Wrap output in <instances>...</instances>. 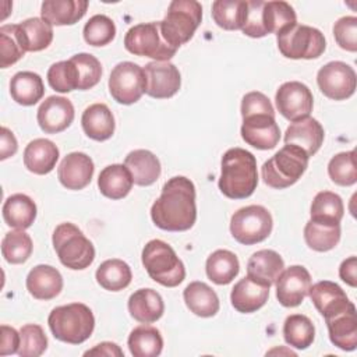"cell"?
<instances>
[{
    "mask_svg": "<svg viewBox=\"0 0 357 357\" xmlns=\"http://www.w3.org/2000/svg\"><path fill=\"white\" fill-rule=\"evenodd\" d=\"M262 0H250L247 1V13L241 31L251 38H262L266 35L262 25Z\"/></svg>",
    "mask_w": 357,
    "mask_h": 357,
    "instance_id": "816d5d0a",
    "label": "cell"
},
{
    "mask_svg": "<svg viewBox=\"0 0 357 357\" xmlns=\"http://www.w3.org/2000/svg\"><path fill=\"white\" fill-rule=\"evenodd\" d=\"M84 132L95 141H106L114 132V117L105 103L88 106L81 117Z\"/></svg>",
    "mask_w": 357,
    "mask_h": 357,
    "instance_id": "83f0119b",
    "label": "cell"
},
{
    "mask_svg": "<svg viewBox=\"0 0 357 357\" xmlns=\"http://www.w3.org/2000/svg\"><path fill=\"white\" fill-rule=\"evenodd\" d=\"M275 102L279 113L290 121L310 117L314 106V98L310 88L298 81L282 84L276 91Z\"/></svg>",
    "mask_w": 357,
    "mask_h": 357,
    "instance_id": "5bb4252c",
    "label": "cell"
},
{
    "mask_svg": "<svg viewBox=\"0 0 357 357\" xmlns=\"http://www.w3.org/2000/svg\"><path fill=\"white\" fill-rule=\"evenodd\" d=\"M93 170V162L86 153L71 152L63 158L57 177L67 190H82L91 183Z\"/></svg>",
    "mask_w": 357,
    "mask_h": 357,
    "instance_id": "d6986e66",
    "label": "cell"
},
{
    "mask_svg": "<svg viewBox=\"0 0 357 357\" xmlns=\"http://www.w3.org/2000/svg\"><path fill=\"white\" fill-rule=\"evenodd\" d=\"M185 305L198 317L209 318L219 311V297L204 282H191L183 291Z\"/></svg>",
    "mask_w": 357,
    "mask_h": 357,
    "instance_id": "4dcf8cb0",
    "label": "cell"
},
{
    "mask_svg": "<svg viewBox=\"0 0 357 357\" xmlns=\"http://www.w3.org/2000/svg\"><path fill=\"white\" fill-rule=\"evenodd\" d=\"M17 35L25 52H40L53 40V26L43 18H28L17 24Z\"/></svg>",
    "mask_w": 357,
    "mask_h": 357,
    "instance_id": "f546056e",
    "label": "cell"
},
{
    "mask_svg": "<svg viewBox=\"0 0 357 357\" xmlns=\"http://www.w3.org/2000/svg\"><path fill=\"white\" fill-rule=\"evenodd\" d=\"M128 349L134 357H156L163 349L162 335L153 326L139 325L128 336Z\"/></svg>",
    "mask_w": 357,
    "mask_h": 357,
    "instance_id": "e575fe53",
    "label": "cell"
},
{
    "mask_svg": "<svg viewBox=\"0 0 357 357\" xmlns=\"http://www.w3.org/2000/svg\"><path fill=\"white\" fill-rule=\"evenodd\" d=\"M311 220L322 223H340L344 206L342 198L331 191H321L311 204Z\"/></svg>",
    "mask_w": 357,
    "mask_h": 357,
    "instance_id": "b9f144b4",
    "label": "cell"
},
{
    "mask_svg": "<svg viewBox=\"0 0 357 357\" xmlns=\"http://www.w3.org/2000/svg\"><path fill=\"white\" fill-rule=\"evenodd\" d=\"M219 190L230 199H244L252 195L258 185L255 156L243 148H230L220 162Z\"/></svg>",
    "mask_w": 357,
    "mask_h": 357,
    "instance_id": "3957f363",
    "label": "cell"
},
{
    "mask_svg": "<svg viewBox=\"0 0 357 357\" xmlns=\"http://www.w3.org/2000/svg\"><path fill=\"white\" fill-rule=\"evenodd\" d=\"M32 240L24 230H11L6 233L1 241V254L8 264H22L32 254Z\"/></svg>",
    "mask_w": 357,
    "mask_h": 357,
    "instance_id": "7bdbcfd3",
    "label": "cell"
},
{
    "mask_svg": "<svg viewBox=\"0 0 357 357\" xmlns=\"http://www.w3.org/2000/svg\"><path fill=\"white\" fill-rule=\"evenodd\" d=\"M247 13L244 0H216L212 3V18L226 31L241 29Z\"/></svg>",
    "mask_w": 357,
    "mask_h": 357,
    "instance_id": "ab89813d",
    "label": "cell"
},
{
    "mask_svg": "<svg viewBox=\"0 0 357 357\" xmlns=\"http://www.w3.org/2000/svg\"><path fill=\"white\" fill-rule=\"evenodd\" d=\"M283 337L290 347L304 350L312 344L315 328L308 317L293 314L289 315L283 324Z\"/></svg>",
    "mask_w": 357,
    "mask_h": 357,
    "instance_id": "f35d334b",
    "label": "cell"
},
{
    "mask_svg": "<svg viewBox=\"0 0 357 357\" xmlns=\"http://www.w3.org/2000/svg\"><path fill=\"white\" fill-rule=\"evenodd\" d=\"M116 36V25L105 14H96L89 18L84 26V39L91 46L109 45Z\"/></svg>",
    "mask_w": 357,
    "mask_h": 357,
    "instance_id": "bcb514c9",
    "label": "cell"
},
{
    "mask_svg": "<svg viewBox=\"0 0 357 357\" xmlns=\"http://www.w3.org/2000/svg\"><path fill=\"white\" fill-rule=\"evenodd\" d=\"M46 347H47V337L42 326L36 324H28L20 329L18 356L38 357L45 353Z\"/></svg>",
    "mask_w": 357,
    "mask_h": 357,
    "instance_id": "c3c4849f",
    "label": "cell"
},
{
    "mask_svg": "<svg viewBox=\"0 0 357 357\" xmlns=\"http://www.w3.org/2000/svg\"><path fill=\"white\" fill-rule=\"evenodd\" d=\"M47 82L54 91L60 93L78 89L79 75L71 59L52 64L47 70Z\"/></svg>",
    "mask_w": 357,
    "mask_h": 357,
    "instance_id": "f6af8a7d",
    "label": "cell"
},
{
    "mask_svg": "<svg viewBox=\"0 0 357 357\" xmlns=\"http://www.w3.org/2000/svg\"><path fill=\"white\" fill-rule=\"evenodd\" d=\"M356 73L343 61H329L319 68L317 84L321 92L333 100H344L356 91Z\"/></svg>",
    "mask_w": 357,
    "mask_h": 357,
    "instance_id": "4fadbf2b",
    "label": "cell"
},
{
    "mask_svg": "<svg viewBox=\"0 0 357 357\" xmlns=\"http://www.w3.org/2000/svg\"><path fill=\"white\" fill-rule=\"evenodd\" d=\"M128 312L141 324H152L163 315L165 303L153 289H139L128 298Z\"/></svg>",
    "mask_w": 357,
    "mask_h": 357,
    "instance_id": "484cf974",
    "label": "cell"
},
{
    "mask_svg": "<svg viewBox=\"0 0 357 357\" xmlns=\"http://www.w3.org/2000/svg\"><path fill=\"white\" fill-rule=\"evenodd\" d=\"M339 276L349 286L351 287L357 286V258L356 257H349L340 264Z\"/></svg>",
    "mask_w": 357,
    "mask_h": 357,
    "instance_id": "db71d44e",
    "label": "cell"
},
{
    "mask_svg": "<svg viewBox=\"0 0 357 357\" xmlns=\"http://www.w3.org/2000/svg\"><path fill=\"white\" fill-rule=\"evenodd\" d=\"M269 289L268 286H264L261 283H257L251 278L245 276L240 279L230 293V301L231 305L243 314L255 312L261 307L265 305L269 297Z\"/></svg>",
    "mask_w": 357,
    "mask_h": 357,
    "instance_id": "44dd1931",
    "label": "cell"
},
{
    "mask_svg": "<svg viewBox=\"0 0 357 357\" xmlns=\"http://www.w3.org/2000/svg\"><path fill=\"white\" fill-rule=\"evenodd\" d=\"M151 218L162 230L185 231L191 229L197 220L194 183L184 176L169 178L151 208Z\"/></svg>",
    "mask_w": 357,
    "mask_h": 357,
    "instance_id": "6da1fadb",
    "label": "cell"
},
{
    "mask_svg": "<svg viewBox=\"0 0 357 357\" xmlns=\"http://www.w3.org/2000/svg\"><path fill=\"white\" fill-rule=\"evenodd\" d=\"M109 92L121 105H132L145 93L144 68L131 61L116 64L109 77Z\"/></svg>",
    "mask_w": 357,
    "mask_h": 357,
    "instance_id": "7c38bea8",
    "label": "cell"
},
{
    "mask_svg": "<svg viewBox=\"0 0 357 357\" xmlns=\"http://www.w3.org/2000/svg\"><path fill=\"white\" fill-rule=\"evenodd\" d=\"M84 356H106V357H123V350L112 342H102L96 344L93 349L86 350Z\"/></svg>",
    "mask_w": 357,
    "mask_h": 357,
    "instance_id": "9f6ffc18",
    "label": "cell"
},
{
    "mask_svg": "<svg viewBox=\"0 0 357 357\" xmlns=\"http://www.w3.org/2000/svg\"><path fill=\"white\" fill-rule=\"evenodd\" d=\"M63 289L61 273L50 265H36L26 276V290L38 300H52Z\"/></svg>",
    "mask_w": 357,
    "mask_h": 357,
    "instance_id": "603a6c76",
    "label": "cell"
},
{
    "mask_svg": "<svg viewBox=\"0 0 357 357\" xmlns=\"http://www.w3.org/2000/svg\"><path fill=\"white\" fill-rule=\"evenodd\" d=\"M328 174L337 185L349 187L357 181L356 151L340 152L335 155L328 163Z\"/></svg>",
    "mask_w": 357,
    "mask_h": 357,
    "instance_id": "ee69618b",
    "label": "cell"
},
{
    "mask_svg": "<svg viewBox=\"0 0 357 357\" xmlns=\"http://www.w3.org/2000/svg\"><path fill=\"white\" fill-rule=\"evenodd\" d=\"M25 53L26 52L24 50L17 35V24L3 25L0 28V67H10Z\"/></svg>",
    "mask_w": 357,
    "mask_h": 357,
    "instance_id": "7dc6e473",
    "label": "cell"
},
{
    "mask_svg": "<svg viewBox=\"0 0 357 357\" xmlns=\"http://www.w3.org/2000/svg\"><path fill=\"white\" fill-rule=\"evenodd\" d=\"M325 318L331 342L344 351H351L357 346V312L353 303Z\"/></svg>",
    "mask_w": 357,
    "mask_h": 357,
    "instance_id": "e0dca14e",
    "label": "cell"
},
{
    "mask_svg": "<svg viewBox=\"0 0 357 357\" xmlns=\"http://www.w3.org/2000/svg\"><path fill=\"white\" fill-rule=\"evenodd\" d=\"M145 93L156 99L174 96L181 85L178 68L170 61H151L144 67Z\"/></svg>",
    "mask_w": 357,
    "mask_h": 357,
    "instance_id": "9a60e30c",
    "label": "cell"
},
{
    "mask_svg": "<svg viewBox=\"0 0 357 357\" xmlns=\"http://www.w3.org/2000/svg\"><path fill=\"white\" fill-rule=\"evenodd\" d=\"M20 347V332H17L14 328L1 325V342H0V354H14L18 353Z\"/></svg>",
    "mask_w": 357,
    "mask_h": 357,
    "instance_id": "f5cc1de1",
    "label": "cell"
},
{
    "mask_svg": "<svg viewBox=\"0 0 357 357\" xmlns=\"http://www.w3.org/2000/svg\"><path fill=\"white\" fill-rule=\"evenodd\" d=\"M96 282L109 291L126 289L132 279L131 268L121 259L113 258L102 262L96 269Z\"/></svg>",
    "mask_w": 357,
    "mask_h": 357,
    "instance_id": "74e56055",
    "label": "cell"
},
{
    "mask_svg": "<svg viewBox=\"0 0 357 357\" xmlns=\"http://www.w3.org/2000/svg\"><path fill=\"white\" fill-rule=\"evenodd\" d=\"M124 166L131 173L134 184L142 187L153 184L162 172L159 159L146 149L131 151L124 159Z\"/></svg>",
    "mask_w": 357,
    "mask_h": 357,
    "instance_id": "4316f807",
    "label": "cell"
},
{
    "mask_svg": "<svg viewBox=\"0 0 357 357\" xmlns=\"http://www.w3.org/2000/svg\"><path fill=\"white\" fill-rule=\"evenodd\" d=\"M272 215L262 205L240 208L230 219L231 236L244 245H252L266 240L272 231Z\"/></svg>",
    "mask_w": 357,
    "mask_h": 357,
    "instance_id": "8fae6325",
    "label": "cell"
},
{
    "mask_svg": "<svg viewBox=\"0 0 357 357\" xmlns=\"http://www.w3.org/2000/svg\"><path fill=\"white\" fill-rule=\"evenodd\" d=\"M4 222L18 230H25L32 226L36 218V205L25 194H13L3 204Z\"/></svg>",
    "mask_w": 357,
    "mask_h": 357,
    "instance_id": "836d02e7",
    "label": "cell"
},
{
    "mask_svg": "<svg viewBox=\"0 0 357 357\" xmlns=\"http://www.w3.org/2000/svg\"><path fill=\"white\" fill-rule=\"evenodd\" d=\"M284 268L282 257L273 250H259L254 252L247 262V276L271 287L278 280Z\"/></svg>",
    "mask_w": 357,
    "mask_h": 357,
    "instance_id": "7402d4cb",
    "label": "cell"
},
{
    "mask_svg": "<svg viewBox=\"0 0 357 357\" xmlns=\"http://www.w3.org/2000/svg\"><path fill=\"white\" fill-rule=\"evenodd\" d=\"M43 93L45 85L36 73L20 71L10 81V95L18 105L32 106L43 98Z\"/></svg>",
    "mask_w": 357,
    "mask_h": 357,
    "instance_id": "1f68e13d",
    "label": "cell"
},
{
    "mask_svg": "<svg viewBox=\"0 0 357 357\" xmlns=\"http://www.w3.org/2000/svg\"><path fill=\"white\" fill-rule=\"evenodd\" d=\"M132 177L124 165H109L98 177L99 191L110 199H121L132 188Z\"/></svg>",
    "mask_w": 357,
    "mask_h": 357,
    "instance_id": "d6a6232c",
    "label": "cell"
},
{
    "mask_svg": "<svg viewBox=\"0 0 357 357\" xmlns=\"http://www.w3.org/2000/svg\"><path fill=\"white\" fill-rule=\"evenodd\" d=\"M59 148L46 138H36L31 141L24 151V165L35 174L50 173L59 160Z\"/></svg>",
    "mask_w": 357,
    "mask_h": 357,
    "instance_id": "cb8c5ba5",
    "label": "cell"
},
{
    "mask_svg": "<svg viewBox=\"0 0 357 357\" xmlns=\"http://www.w3.org/2000/svg\"><path fill=\"white\" fill-rule=\"evenodd\" d=\"M52 241L60 262L70 269H85L95 259L93 244L73 223H60L53 231Z\"/></svg>",
    "mask_w": 357,
    "mask_h": 357,
    "instance_id": "ba28073f",
    "label": "cell"
},
{
    "mask_svg": "<svg viewBox=\"0 0 357 357\" xmlns=\"http://www.w3.org/2000/svg\"><path fill=\"white\" fill-rule=\"evenodd\" d=\"M142 265L151 279L166 287L178 286L185 278V268L174 250L162 240H151L142 250Z\"/></svg>",
    "mask_w": 357,
    "mask_h": 357,
    "instance_id": "8992f818",
    "label": "cell"
},
{
    "mask_svg": "<svg viewBox=\"0 0 357 357\" xmlns=\"http://www.w3.org/2000/svg\"><path fill=\"white\" fill-rule=\"evenodd\" d=\"M241 138L245 144L261 149H273L280 139L271 100L262 92H248L241 100Z\"/></svg>",
    "mask_w": 357,
    "mask_h": 357,
    "instance_id": "7a4b0ae2",
    "label": "cell"
},
{
    "mask_svg": "<svg viewBox=\"0 0 357 357\" xmlns=\"http://www.w3.org/2000/svg\"><path fill=\"white\" fill-rule=\"evenodd\" d=\"M276 284V298L283 307L300 305L308 294L311 275L301 265H293L282 271Z\"/></svg>",
    "mask_w": 357,
    "mask_h": 357,
    "instance_id": "2e32d148",
    "label": "cell"
},
{
    "mask_svg": "<svg viewBox=\"0 0 357 357\" xmlns=\"http://www.w3.org/2000/svg\"><path fill=\"white\" fill-rule=\"evenodd\" d=\"M206 275L216 284H229L240 271V264L234 252L216 250L206 259Z\"/></svg>",
    "mask_w": 357,
    "mask_h": 357,
    "instance_id": "d590c367",
    "label": "cell"
},
{
    "mask_svg": "<svg viewBox=\"0 0 357 357\" xmlns=\"http://www.w3.org/2000/svg\"><path fill=\"white\" fill-rule=\"evenodd\" d=\"M202 20V6L195 0H173L159 21L165 40L174 49L187 43Z\"/></svg>",
    "mask_w": 357,
    "mask_h": 357,
    "instance_id": "52a82bcc",
    "label": "cell"
},
{
    "mask_svg": "<svg viewBox=\"0 0 357 357\" xmlns=\"http://www.w3.org/2000/svg\"><path fill=\"white\" fill-rule=\"evenodd\" d=\"M0 137H1V145H0V159L6 160L7 158L15 155L17 149H18V144L17 139L14 137V134L7 128V127H1L0 131Z\"/></svg>",
    "mask_w": 357,
    "mask_h": 357,
    "instance_id": "11a10c76",
    "label": "cell"
},
{
    "mask_svg": "<svg viewBox=\"0 0 357 357\" xmlns=\"http://www.w3.org/2000/svg\"><path fill=\"white\" fill-rule=\"evenodd\" d=\"M336 43L347 52L357 50V17L346 15L339 18L333 25Z\"/></svg>",
    "mask_w": 357,
    "mask_h": 357,
    "instance_id": "f907efd6",
    "label": "cell"
},
{
    "mask_svg": "<svg viewBox=\"0 0 357 357\" xmlns=\"http://www.w3.org/2000/svg\"><path fill=\"white\" fill-rule=\"evenodd\" d=\"M308 296L322 317L336 312L351 303L343 289L329 280H322L310 286Z\"/></svg>",
    "mask_w": 357,
    "mask_h": 357,
    "instance_id": "f1b7e54d",
    "label": "cell"
},
{
    "mask_svg": "<svg viewBox=\"0 0 357 357\" xmlns=\"http://www.w3.org/2000/svg\"><path fill=\"white\" fill-rule=\"evenodd\" d=\"M325 131L321 123L312 117H305L293 121L284 132V144L296 145L301 148L308 156L315 155L322 142Z\"/></svg>",
    "mask_w": 357,
    "mask_h": 357,
    "instance_id": "ffe728a7",
    "label": "cell"
},
{
    "mask_svg": "<svg viewBox=\"0 0 357 357\" xmlns=\"http://www.w3.org/2000/svg\"><path fill=\"white\" fill-rule=\"evenodd\" d=\"M79 75L78 89L86 91L93 88L102 77V66L99 60L89 53H78L71 57Z\"/></svg>",
    "mask_w": 357,
    "mask_h": 357,
    "instance_id": "681fc988",
    "label": "cell"
},
{
    "mask_svg": "<svg viewBox=\"0 0 357 357\" xmlns=\"http://www.w3.org/2000/svg\"><path fill=\"white\" fill-rule=\"evenodd\" d=\"M279 52L287 59H317L326 47L324 33L310 25L293 24L278 33Z\"/></svg>",
    "mask_w": 357,
    "mask_h": 357,
    "instance_id": "9c48e42d",
    "label": "cell"
},
{
    "mask_svg": "<svg viewBox=\"0 0 357 357\" xmlns=\"http://www.w3.org/2000/svg\"><path fill=\"white\" fill-rule=\"evenodd\" d=\"M124 47L135 54L155 61H169L177 52L163 38L159 21L131 26L124 36Z\"/></svg>",
    "mask_w": 357,
    "mask_h": 357,
    "instance_id": "30bf717a",
    "label": "cell"
},
{
    "mask_svg": "<svg viewBox=\"0 0 357 357\" xmlns=\"http://www.w3.org/2000/svg\"><path fill=\"white\" fill-rule=\"evenodd\" d=\"M297 22L294 8L282 0L265 1L262 7V25L268 33H279L284 28Z\"/></svg>",
    "mask_w": 357,
    "mask_h": 357,
    "instance_id": "60d3db41",
    "label": "cell"
},
{
    "mask_svg": "<svg viewBox=\"0 0 357 357\" xmlns=\"http://www.w3.org/2000/svg\"><path fill=\"white\" fill-rule=\"evenodd\" d=\"M86 0H45L40 15L52 25H73L86 13Z\"/></svg>",
    "mask_w": 357,
    "mask_h": 357,
    "instance_id": "d4e9b609",
    "label": "cell"
},
{
    "mask_svg": "<svg viewBox=\"0 0 357 357\" xmlns=\"http://www.w3.org/2000/svg\"><path fill=\"white\" fill-rule=\"evenodd\" d=\"M53 336L64 343H84L93 332L95 318L91 308L82 303H71L52 310L47 318Z\"/></svg>",
    "mask_w": 357,
    "mask_h": 357,
    "instance_id": "277c9868",
    "label": "cell"
},
{
    "mask_svg": "<svg viewBox=\"0 0 357 357\" xmlns=\"http://www.w3.org/2000/svg\"><path fill=\"white\" fill-rule=\"evenodd\" d=\"M307 245L318 252L335 248L340 240V223H322L308 220L304 227Z\"/></svg>",
    "mask_w": 357,
    "mask_h": 357,
    "instance_id": "8d00e7d4",
    "label": "cell"
},
{
    "mask_svg": "<svg viewBox=\"0 0 357 357\" xmlns=\"http://www.w3.org/2000/svg\"><path fill=\"white\" fill-rule=\"evenodd\" d=\"M74 106L71 100L63 96L46 98L36 113V120L42 131L47 134H57L64 131L74 120Z\"/></svg>",
    "mask_w": 357,
    "mask_h": 357,
    "instance_id": "ac0fdd59",
    "label": "cell"
},
{
    "mask_svg": "<svg viewBox=\"0 0 357 357\" xmlns=\"http://www.w3.org/2000/svg\"><path fill=\"white\" fill-rule=\"evenodd\" d=\"M308 159L310 156L301 148L286 144L262 165V180L272 188H287L297 183L304 174L308 166Z\"/></svg>",
    "mask_w": 357,
    "mask_h": 357,
    "instance_id": "5b68a950",
    "label": "cell"
}]
</instances>
